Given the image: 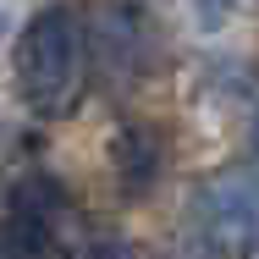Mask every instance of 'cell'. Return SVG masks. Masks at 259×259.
<instances>
[{
  "label": "cell",
  "instance_id": "obj_1",
  "mask_svg": "<svg viewBox=\"0 0 259 259\" xmlns=\"http://www.w3.org/2000/svg\"><path fill=\"white\" fill-rule=\"evenodd\" d=\"M83 72V28L72 6H45L17 39V89L39 116L66 110Z\"/></svg>",
  "mask_w": 259,
  "mask_h": 259
},
{
  "label": "cell",
  "instance_id": "obj_10",
  "mask_svg": "<svg viewBox=\"0 0 259 259\" xmlns=\"http://www.w3.org/2000/svg\"><path fill=\"white\" fill-rule=\"evenodd\" d=\"M254 133H259V127H254Z\"/></svg>",
  "mask_w": 259,
  "mask_h": 259
},
{
  "label": "cell",
  "instance_id": "obj_5",
  "mask_svg": "<svg viewBox=\"0 0 259 259\" xmlns=\"http://www.w3.org/2000/svg\"><path fill=\"white\" fill-rule=\"evenodd\" d=\"M110 160H116V177H121V193L138 199L149 193L165 171V144H160L155 127H121L116 144H110Z\"/></svg>",
  "mask_w": 259,
  "mask_h": 259
},
{
  "label": "cell",
  "instance_id": "obj_7",
  "mask_svg": "<svg viewBox=\"0 0 259 259\" xmlns=\"http://www.w3.org/2000/svg\"><path fill=\"white\" fill-rule=\"evenodd\" d=\"M193 6H199V22H204V28H215V22H221L237 0H193Z\"/></svg>",
  "mask_w": 259,
  "mask_h": 259
},
{
  "label": "cell",
  "instance_id": "obj_2",
  "mask_svg": "<svg viewBox=\"0 0 259 259\" xmlns=\"http://www.w3.org/2000/svg\"><path fill=\"white\" fill-rule=\"evenodd\" d=\"M199 237H204L215 254H254L259 248V171H221L209 177L199 204Z\"/></svg>",
  "mask_w": 259,
  "mask_h": 259
},
{
  "label": "cell",
  "instance_id": "obj_4",
  "mask_svg": "<svg viewBox=\"0 0 259 259\" xmlns=\"http://www.w3.org/2000/svg\"><path fill=\"white\" fill-rule=\"evenodd\" d=\"M94 45H100V61L121 77H138L149 61H155V22L144 6L133 0H110L100 17H94Z\"/></svg>",
  "mask_w": 259,
  "mask_h": 259
},
{
  "label": "cell",
  "instance_id": "obj_8",
  "mask_svg": "<svg viewBox=\"0 0 259 259\" xmlns=\"http://www.w3.org/2000/svg\"><path fill=\"white\" fill-rule=\"evenodd\" d=\"M0 33H6V17H0Z\"/></svg>",
  "mask_w": 259,
  "mask_h": 259
},
{
  "label": "cell",
  "instance_id": "obj_9",
  "mask_svg": "<svg viewBox=\"0 0 259 259\" xmlns=\"http://www.w3.org/2000/svg\"><path fill=\"white\" fill-rule=\"evenodd\" d=\"M248 259H259V248H254V254H248Z\"/></svg>",
  "mask_w": 259,
  "mask_h": 259
},
{
  "label": "cell",
  "instance_id": "obj_3",
  "mask_svg": "<svg viewBox=\"0 0 259 259\" xmlns=\"http://www.w3.org/2000/svg\"><path fill=\"white\" fill-rule=\"evenodd\" d=\"M66 193L55 177H22L6 204V232H0V259H45L61 237Z\"/></svg>",
  "mask_w": 259,
  "mask_h": 259
},
{
  "label": "cell",
  "instance_id": "obj_6",
  "mask_svg": "<svg viewBox=\"0 0 259 259\" xmlns=\"http://www.w3.org/2000/svg\"><path fill=\"white\" fill-rule=\"evenodd\" d=\"M83 259H138V248H133V243H121V237H110V243H94Z\"/></svg>",
  "mask_w": 259,
  "mask_h": 259
}]
</instances>
